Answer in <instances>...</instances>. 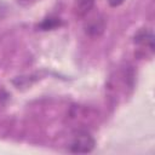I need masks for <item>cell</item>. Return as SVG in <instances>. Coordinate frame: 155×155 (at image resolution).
I'll return each mask as SVG.
<instances>
[{
	"instance_id": "obj_1",
	"label": "cell",
	"mask_w": 155,
	"mask_h": 155,
	"mask_svg": "<svg viewBox=\"0 0 155 155\" xmlns=\"http://www.w3.org/2000/svg\"><path fill=\"white\" fill-rule=\"evenodd\" d=\"M96 145L94 138L87 130H78L70 140L69 144V151L71 153H91Z\"/></svg>"
},
{
	"instance_id": "obj_2",
	"label": "cell",
	"mask_w": 155,
	"mask_h": 155,
	"mask_svg": "<svg viewBox=\"0 0 155 155\" xmlns=\"http://www.w3.org/2000/svg\"><path fill=\"white\" fill-rule=\"evenodd\" d=\"M104 29H105V21L102 16H96L85 24V33L90 36H99L104 33Z\"/></svg>"
},
{
	"instance_id": "obj_3",
	"label": "cell",
	"mask_w": 155,
	"mask_h": 155,
	"mask_svg": "<svg viewBox=\"0 0 155 155\" xmlns=\"http://www.w3.org/2000/svg\"><path fill=\"white\" fill-rule=\"evenodd\" d=\"M134 44H138L142 47L145 46L153 52V50H154V36H153V33L147 30V29H142V30L137 31V34L134 35Z\"/></svg>"
},
{
	"instance_id": "obj_4",
	"label": "cell",
	"mask_w": 155,
	"mask_h": 155,
	"mask_svg": "<svg viewBox=\"0 0 155 155\" xmlns=\"http://www.w3.org/2000/svg\"><path fill=\"white\" fill-rule=\"evenodd\" d=\"M94 0H76L74 4V13L76 17H85L92 10Z\"/></svg>"
},
{
	"instance_id": "obj_5",
	"label": "cell",
	"mask_w": 155,
	"mask_h": 155,
	"mask_svg": "<svg viewBox=\"0 0 155 155\" xmlns=\"http://www.w3.org/2000/svg\"><path fill=\"white\" fill-rule=\"evenodd\" d=\"M58 23H59V22H57V21H56V18H54V19H53V18H47V19L42 23V25H41V27H42L45 30H48V29L54 28Z\"/></svg>"
},
{
	"instance_id": "obj_6",
	"label": "cell",
	"mask_w": 155,
	"mask_h": 155,
	"mask_svg": "<svg viewBox=\"0 0 155 155\" xmlns=\"http://www.w3.org/2000/svg\"><path fill=\"white\" fill-rule=\"evenodd\" d=\"M124 1H125V0H108V4H109L111 7H117V6L122 5Z\"/></svg>"
}]
</instances>
